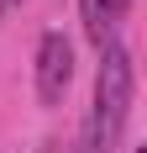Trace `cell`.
Wrapping results in <instances>:
<instances>
[{"instance_id": "cell-1", "label": "cell", "mask_w": 147, "mask_h": 153, "mask_svg": "<svg viewBox=\"0 0 147 153\" xmlns=\"http://www.w3.org/2000/svg\"><path fill=\"white\" fill-rule=\"evenodd\" d=\"M132 122V53L126 48H100V74H95V111H89L84 137L95 153H116Z\"/></svg>"}, {"instance_id": "cell-2", "label": "cell", "mask_w": 147, "mask_h": 153, "mask_svg": "<svg viewBox=\"0 0 147 153\" xmlns=\"http://www.w3.org/2000/svg\"><path fill=\"white\" fill-rule=\"evenodd\" d=\"M68 79H74V42L63 32H42V42H37V100L58 106Z\"/></svg>"}, {"instance_id": "cell-3", "label": "cell", "mask_w": 147, "mask_h": 153, "mask_svg": "<svg viewBox=\"0 0 147 153\" xmlns=\"http://www.w3.org/2000/svg\"><path fill=\"white\" fill-rule=\"evenodd\" d=\"M126 5L132 0H79V16H84V37L95 48H110V37H116L121 16H126Z\"/></svg>"}, {"instance_id": "cell-4", "label": "cell", "mask_w": 147, "mask_h": 153, "mask_svg": "<svg viewBox=\"0 0 147 153\" xmlns=\"http://www.w3.org/2000/svg\"><path fill=\"white\" fill-rule=\"evenodd\" d=\"M74 153H95V148H89V137H84V132H79V148H74Z\"/></svg>"}, {"instance_id": "cell-5", "label": "cell", "mask_w": 147, "mask_h": 153, "mask_svg": "<svg viewBox=\"0 0 147 153\" xmlns=\"http://www.w3.org/2000/svg\"><path fill=\"white\" fill-rule=\"evenodd\" d=\"M11 5H21V0H0V16H5V11H11Z\"/></svg>"}, {"instance_id": "cell-6", "label": "cell", "mask_w": 147, "mask_h": 153, "mask_svg": "<svg viewBox=\"0 0 147 153\" xmlns=\"http://www.w3.org/2000/svg\"><path fill=\"white\" fill-rule=\"evenodd\" d=\"M137 153H147V148H137Z\"/></svg>"}]
</instances>
